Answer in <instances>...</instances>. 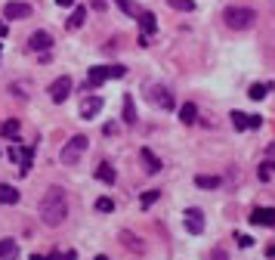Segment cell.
<instances>
[{
    "mask_svg": "<svg viewBox=\"0 0 275 260\" xmlns=\"http://www.w3.org/2000/svg\"><path fill=\"white\" fill-rule=\"evenodd\" d=\"M68 217V192L62 186H50L40 198V220L47 226H62Z\"/></svg>",
    "mask_w": 275,
    "mask_h": 260,
    "instance_id": "cell-1",
    "label": "cell"
},
{
    "mask_svg": "<svg viewBox=\"0 0 275 260\" xmlns=\"http://www.w3.org/2000/svg\"><path fill=\"white\" fill-rule=\"evenodd\" d=\"M254 19H257V13L247 9V6H226L223 9V22L232 31H247L250 25H254Z\"/></svg>",
    "mask_w": 275,
    "mask_h": 260,
    "instance_id": "cell-2",
    "label": "cell"
},
{
    "mask_svg": "<svg viewBox=\"0 0 275 260\" xmlns=\"http://www.w3.org/2000/svg\"><path fill=\"white\" fill-rule=\"evenodd\" d=\"M145 99H152L158 109H173L176 105V99H173V93H170L164 84H145Z\"/></svg>",
    "mask_w": 275,
    "mask_h": 260,
    "instance_id": "cell-3",
    "label": "cell"
},
{
    "mask_svg": "<svg viewBox=\"0 0 275 260\" xmlns=\"http://www.w3.org/2000/svg\"><path fill=\"white\" fill-rule=\"evenodd\" d=\"M84 152H87V136H84V133L71 136V139L65 143V149H62V164H74V161H81Z\"/></svg>",
    "mask_w": 275,
    "mask_h": 260,
    "instance_id": "cell-4",
    "label": "cell"
},
{
    "mask_svg": "<svg viewBox=\"0 0 275 260\" xmlns=\"http://www.w3.org/2000/svg\"><path fill=\"white\" fill-rule=\"evenodd\" d=\"M124 75H127L124 65H96V68H90V84H102L108 78H124Z\"/></svg>",
    "mask_w": 275,
    "mask_h": 260,
    "instance_id": "cell-5",
    "label": "cell"
},
{
    "mask_svg": "<svg viewBox=\"0 0 275 260\" xmlns=\"http://www.w3.org/2000/svg\"><path fill=\"white\" fill-rule=\"evenodd\" d=\"M71 90H74L71 78H68V75H62V78H56L53 84H50V99H53V102H65L68 96H71Z\"/></svg>",
    "mask_w": 275,
    "mask_h": 260,
    "instance_id": "cell-6",
    "label": "cell"
},
{
    "mask_svg": "<svg viewBox=\"0 0 275 260\" xmlns=\"http://www.w3.org/2000/svg\"><path fill=\"white\" fill-rule=\"evenodd\" d=\"M182 223H186V229H189L192 235H201V232H204V214H201L198 208H189L186 217H182Z\"/></svg>",
    "mask_w": 275,
    "mask_h": 260,
    "instance_id": "cell-7",
    "label": "cell"
},
{
    "mask_svg": "<svg viewBox=\"0 0 275 260\" xmlns=\"http://www.w3.org/2000/svg\"><path fill=\"white\" fill-rule=\"evenodd\" d=\"M50 46H53L50 31H34L31 38H28V50H31V53H47Z\"/></svg>",
    "mask_w": 275,
    "mask_h": 260,
    "instance_id": "cell-8",
    "label": "cell"
},
{
    "mask_svg": "<svg viewBox=\"0 0 275 260\" xmlns=\"http://www.w3.org/2000/svg\"><path fill=\"white\" fill-rule=\"evenodd\" d=\"M31 16V6L28 3H19V0H9L3 6V19H28Z\"/></svg>",
    "mask_w": 275,
    "mask_h": 260,
    "instance_id": "cell-9",
    "label": "cell"
},
{
    "mask_svg": "<svg viewBox=\"0 0 275 260\" xmlns=\"http://www.w3.org/2000/svg\"><path fill=\"white\" fill-rule=\"evenodd\" d=\"M250 220L257 223V226H275V208H254V214H250Z\"/></svg>",
    "mask_w": 275,
    "mask_h": 260,
    "instance_id": "cell-10",
    "label": "cell"
},
{
    "mask_svg": "<svg viewBox=\"0 0 275 260\" xmlns=\"http://www.w3.org/2000/svg\"><path fill=\"white\" fill-rule=\"evenodd\" d=\"M99 112H102V96H87L81 102V118H87V121H90V118H96Z\"/></svg>",
    "mask_w": 275,
    "mask_h": 260,
    "instance_id": "cell-11",
    "label": "cell"
},
{
    "mask_svg": "<svg viewBox=\"0 0 275 260\" xmlns=\"http://www.w3.org/2000/svg\"><path fill=\"white\" fill-rule=\"evenodd\" d=\"M139 158H142V164H145V173H158V171H164L161 158H158L152 149H142V152H139Z\"/></svg>",
    "mask_w": 275,
    "mask_h": 260,
    "instance_id": "cell-12",
    "label": "cell"
},
{
    "mask_svg": "<svg viewBox=\"0 0 275 260\" xmlns=\"http://www.w3.org/2000/svg\"><path fill=\"white\" fill-rule=\"evenodd\" d=\"M136 19H139V28H142V34H148V38H152V34L158 31V19H155V13H145V9H142V13L136 16Z\"/></svg>",
    "mask_w": 275,
    "mask_h": 260,
    "instance_id": "cell-13",
    "label": "cell"
},
{
    "mask_svg": "<svg viewBox=\"0 0 275 260\" xmlns=\"http://www.w3.org/2000/svg\"><path fill=\"white\" fill-rule=\"evenodd\" d=\"M121 115H124V124H136V105H133V96H130V93H124Z\"/></svg>",
    "mask_w": 275,
    "mask_h": 260,
    "instance_id": "cell-14",
    "label": "cell"
},
{
    "mask_svg": "<svg viewBox=\"0 0 275 260\" xmlns=\"http://www.w3.org/2000/svg\"><path fill=\"white\" fill-rule=\"evenodd\" d=\"M19 189L16 186H6V183H0V205H19Z\"/></svg>",
    "mask_w": 275,
    "mask_h": 260,
    "instance_id": "cell-15",
    "label": "cell"
},
{
    "mask_svg": "<svg viewBox=\"0 0 275 260\" xmlns=\"http://www.w3.org/2000/svg\"><path fill=\"white\" fill-rule=\"evenodd\" d=\"M96 180H102L105 186H111L114 180H118V173H114V168H111V164H105V161H102V164H96Z\"/></svg>",
    "mask_w": 275,
    "mask_h": 260,
    "instance_id": "cell-16",
    "label": "cell"
},
{
    "mask_svg": "<svg viewBox=\"0 0 275 260\" xmlns=\"http://www.w3.org/2000/svg\"><path fill=\"white\" fill-rule=\"evenodd\" d=\"M19 257V245L13 239H0V260H16Z\"/></svg>",
    "mask_w": 275,
    "mask_h": 260,
    "instance_id": "cell-17",
    "label": "cell"
},
{
    "mask_svg": "<svg viewBox=\"0 0 275 260\" xmlns=\"http://www.w3.org/2000/svg\"><path fill=\"white\" fill-rule=\"evenodd\" d=\"M179 121H182V124H195V121H198V105L186 102V105L179 109Z\"/></svg>",
    "mask_w": 275,
    "mask_h": 260,
    "instance_id": "cell-18",
    "label": "cell"
},
{
    "mask_svg": "<svg viewBox=\"0 0 275 260\" xmlns=\"http://www.w3.org/2000/svg\"><path fill=\"white\" fill-rule=\"evenodd\" d=\"M220 176H210V173H198V176H195V186H198V189H220Z\"/></svg>",
    "mask_w": 275,
    "mask_h": 260,
    "instance_id": "cell-19",
    "label": "cell"
},
{
    "mask_svg": "<svg viewBox=\"0 0 275 260\" xmlns=\"http://www.w3.org/2000/svg\"><path fill=\"white\" fill-rule=\"evenodd\" d=\"M84 19H87V6H77V3H74V13H71V19H68L65 25L74 31V28H81V25H84Z\"/></svg>",
    "mask_w": 275,
    "mask_h": 260,
    "instance_id": "cell-20",
    "label": "cell"
},
{
    "mask_svg": "<svg viewBox=\"0 0 275 260\" xmlns=\"http://www.w3.org/2000/svg\"><path fill=\"white\" fill-rule=\"evenodd\" d=\"M31 161H34V146L22 149V158H19V173H22V176H25V173L31 171Z\"/></svg>",
    "mask_w": 275,
    "mask_h": 260,
    "instance_id": "cell-21",
    "label": "cell"
},
{
    "mask_svg": "<svg viewBox=\"0 0 275 260\" xmlns=\"http://www.w3.org/2000/svg\"><path fill=\"white\" fill-rule=\"evenodd\" d=\"M269 90H272V84H250V90H247V96L260 102V99H263V96H266V93H269Z\"/></svg>",
    "mask_w": 275,
    "mask_h": 260,
    "instance_id": "cell-22",
    "label": "cell"
},
{
    "mask_svg": "<svg viewBox=\"0 0 275 260\" xmlns=\"http://www.w3.org/2000/svg\"><path fill=\"white\" fill-rule=\"evenodd\" d=\"M19 118H9V121H3V124H0V133H3V136H16L19 133Z\"/></svg>",
    "mask_w": 275,
    "mask_h": 260,
    "instance_id": "cell-23",
    "label": "cell"
},
{
    "mask_svg": "<svg viewBox=\"0 0 275 260\" xmlns=\"http://www.w3.org/2000/svg\"><path fill=\"white\" fill-rule=\"evenodd\" d=\"M114 3H118V6H121V9H124V13H127V16H133V19H136V16L142 13V9H139V6L133 3V0H114Z\"/></svg>",
    "mask_w": 275,
    "mask_h": 260,
    "instance_id": "cell-24",
    "label": "cell"
},
{
    "mask_svg": "<svg viewBox=\"0 0 275 260\" xmlns=\"http://www.w3.org/2000/svg\"><path fill=\"white\" fill-rule=\"evenodd\" d=\"M170 9H179V13H192L195 9V0H167Z\"/></svg>",
    "mask_w": 275,
    "mask_h": 260,
    "instance_id": "cell-25",
    "label": "cell"
},
{
    "mask_svg": "<svg viewBox=\"0 0 275 260\" xmlns=\"http://www.w3.org/2000/svg\"><path fill=\"white\" fill-rule=\"evenodd\" d=\"M272 173H275V161H263V164H260V171H257V176H260L263 183H266Z\"/></svg>",
    "mask_w": 275,
    "mask_h": 260,
    "instance_id": "cell-26",
    "label": "cell"
},
{
    "mask_svg": "<svg viewBox=\"0 0 275 260\" xmlns=\"http://www.w3.org/2000/svg\"><path fill=\"white\" fill-rule=\"evenodd\" d=\"M229 118H232V127L235 130H247V115L244 112H232Z\"/></svg>",
    "mask_w": 275,
    "mask_h": 260,
    "instance_id": "cell-27",
    "label": "cell"
},
{
    "mask_svg": "<svg viewBox=\"0 0 275 260\" xmlns=\"http://www.w3.org/2000/svg\"><path fill=\"white\" fill-rule=\"evenodd\" d=\"M121 242H127V245L133 248V251H136V254H139V251H145V248L139 245V239H136V235H133V232H121Z\"/></svg>",
    "mask_w": 275,
    "mask_h": 260,
    "instance_id": "cell-28",
    "label": "cell"
},
{
    "mask_svg": "<svg viewBox=\"0 0 275 260\" xmlns=\"http://www.w3.org/2000/svg\"><path fill=\"white\" fill-rule=\"evenodd\" d=\"M158 195H161V192H158V189H148V192H142V195H139V205H142V208L155 205V202H158Z\"/></svg>",
    "mask_w": 275,
    "mask_h": 260,
    "instance_id": "cell-29",
    "label": "cell"
},
{
    "mask_svg": "<svg viewBox=\"0 0 275 260\" xmlns=\"http://www.w3.org/2000/svg\"><path fill=\"white\" fill-rule=\"evenodd\" d=\"M96 211H99V214H111V211H114V202H111V198H105V195H102L99 202H96Z\"/></svg>",
    "mask_w": 275,
    "mask_h": 260,
    "instance_id": "cell-30",
    "label": "cell"
},
{
    "mask_svg": "<svg viewBox=\"0 0 275 260\" xmlns=\"http://www.w3.org/2000/svg\"><path fill=\"white\" fill-rule=\"evenodd\" d=\"M47 260H77V251H62V254H50Z\"/></svg>",
    "mask_w": 275,
    "mask_h": 260,
    "instance_id": "cell-31",
    "label": "cell"
},
{
    "mask_svg": "<svg viewBox=\"0 0 275 260\" xmlns=\"http://www.w3.org/2000/svg\"><path fill=\"white\" fill-rule=\"evenodd\" d=\"M235 242L241 245V248H250V245H254V239H250V235H244V232H238V235H235Z\"/></svg>",
    "mask_w": 275,
    "mask_h": 260,
    "instance_id": "cell-32",
    "label": "cell"
},
{
    "mask_svg": "<svg viewBox=\"0 0 275 260\" xmlns=\"http://www.w3.org/2000/svg\"><path fill=\"white\" fill-rule=\"evenodd\" d=\"M260 124H263V118H260V115H247V127H250V130H257Z\"/></svg>",
    "mask_w": 275,
    "mask_h": 260,
    "instance_id": "cell-33",
    "label": "cell"
},
{
    "mask_svg": "<svg viewBox=\"0 0 275 260\" xmlns=\"http://www.w3.org/2000/svg\"><path fill=\"white\" fill-rule=\"evenodd\" d=\"M9 158L19 161V158H22V146H13V149H9Z\"/></svg>",
    "mask_w": 275,
    "mask_h": 260,
    "instance_id": "cell-34",
    "label": "cell"
},
{
    "mask_svg": "<svg viewBox=\"0 0 275 260\" xmlns=\"http://www.w3.org/2000/svg\"><path fill=\"white\" fill-rule=\"evenodd\" d=\"M213 260H229V254L223 251V248H216V251H213Z\"/></svg>",
    "mask_w": 275,
    "mask_h": 260,
    "instance_id": "cell-35",
    "label": "cell"
},
{
    "mask_svg": "<svg viewBox=\"0 0 275 260\" xmlns=\"http://www.w3.org/2000/svg\"><path fill=\"white\" fill-rule=\"evenodd\" d=\"M90 6H93L96 13H102V9H105V3H102V0H93V3H90Z\"/></svg>",
    "mask_w": 275,
    "mask_h": 260,
    "instance_id": "cell-36",
    "label": "cell"
},
{
    "mask_svg": "<svg viewBox=\"0 0 275 260\" xmlns=\"http://www.w3.org/2000/svg\"><path fill=\"white\" fill-rule=\"evenodd\" d=\"M6 31H9V25H6L3 19H0V38H6Z\"/></svg>",
    "mask_w": 275,
    "mask_h": 260,
    "instance_id": "cell-37",
    "label": "cell"
},
{
    "mask_svg": "<svg viewBox=\"0 0 275 260\" xmlns=\"http://www.w3.org/2000/svg\"><path fill=\"white\" fill-rule=\"evenodd\" d=\"M266 257H269V260H275V242H272V245L266 248Z\"/></svg>",
    "mask_w": 275,
    "mask_h": 260,
    "instance_id": "cell-38",
    "label": "cell"
},
{
    "mask_svg": "<svg viewBox=\"0 0 275 260\" xmlns=\"http://www.w3.org/2000/svg\"><path fill=\"white\" fill-rule=\"evenodd\" d=\"M59 6H74V0H56Z\"/></svg>",
    "mask_w": 275,
    "mask_h": 260,
    "instance_id": "cell-39",
    "label": "cell"
},
{
    "mask_svg": "<svg viewBox=\"0 0 275 260\" xmlns=\"http://www.w3.org/2000/svg\"><path fill=\"white\" fill-rule=\"evenodd\" d=\"M31 260H47V257H43V254H31Z\"/></svg>",
    "mask_w": 275,
    "mask_h": 260,
    "instance_id": "cell-40",
    "label": "cell"
},
{
    "mask_svg": "<svg viewBox=\"0 0 275 260\" xmlns=\"http://www.w3.org/2000/svg\"><path fill=\"white\" fill-rule=\"evenodd\" d=\"M93 260H108V257H105V254H96V257H93Z\"/></svg>",
    "mask_w": 275,
    "mask_h": 260,
    "instance_id": "cell-41",
    "label": "cell"
}]
</instances>
